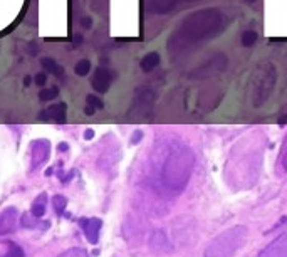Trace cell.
<instances>
[{"instance_id": "cell-1", "label": "cell", "mask_w": 287, "mask_h": 257, "mask_svg": "<svg viewBox=\"0 0 287 257\" xmlns=\"http://www.w3.org/2000/svg\"><path fill=\"white\" fill-rule=\"evenodd\" d=\"M223 29V17L215 10H201L187 17L183 24L173 35L170 47L176 44V51L180 52L183 47H195L200 42L213 39V35L218 34Z\"/></svg>"}, {"instance_id": "cell-2", "label": "cell", "mask_w": 287, "mask_h": 257, "mask_svg": "<svg viewBox=\"0 0 287 257\" xmlns=\"http://www.w3.org/2000/svg\"><path fill=\"white\" fill-rule=\"evenodd\" d=\"M195 165V155L188 146H176L165 158L161 167V183L172 193H180L185 190L192 179Z\"/></svg>"}, {"instance_id": "cell-3", "label": "cell", "mask_w": 287, "mask_h": 257, "mask_svg": "<svg viewBox=\"0 0 287 257\" xmlns=\"http://www.w3.org/2000/svg\"><path fill=\"white\" fill-rule=\"evenodd\" d=\"M249 241V230L245 225H234L220 232L205 247L203 257H234Z\"/></svg>"}, {"instance_id": "cell-4", "label": "cell", "mask_w": 287, "mask_h": 257, "mask_svg": "<svg viewBox=\"0 0 287 257\" xmlns=\"http://www.w3.org/2000/svg\"><path fill=\"white\" fill-rule=\"evenodd\" d=\"M277 83L276 67L269 63L259 64L255 67L252 81H250V91H252V106L259 108L271 97Z\"/></svg>"}, {"instance_id": "cell-5", "label": "cell", "mask_w": 287, "mask_h": 257, "mask_svg": "<svg viewBox=\"0 0 287 257\" xmlns=\"http://www.w3.org/2000/svg\"><path fill=\"white\" fill-rule=\"evenodd\" d=\"M259 257H287V232L276 237L260 250Z\"/></svg>"}, {"instance_id": "cell-6", "label": "cell", "mask_w": 287, "mask_h": 257, "mask_svg": "<svg viewBox=\"0 0 287 257\" xmlns=\"http://www.w3.org/2000/svg\"><path fill=\"white\" fill-rule=\"evenodd\" d=\"M49 153H51V143L47 140H35L32 143V165H30V168L35 170L42 167L47 162Z\"/></svg>"}, {"instance_id": "cell-7", "label": "cell", "mask_w": 287, "mask_h": 257, "mask_svg": "<svg viewBox=\"0 0 287 257\" xmlns=\"http://www.w3.org/2000/svg\"><path fill=\"white\" fill-rule=\"evenodd\" d=\"M111 83H113V74H111V71L106 69V67H97V69L94 71L93 77H91L93 89L96 91V93H99V94L108 93Z\"/></svg>"}, {"instance_id": "cell-8", "label": "cell", "mask_w": 287, "mask_h": 257, "mask_svg": "<svg viewBox=\"0 0 287 257\" xmlns=\"http://www.w3.org/2000/svg\"><path fill=\"white\" fill-rule=\"evenodd\" d=\"M79 227L83 229L84 235H86V239L91 244H97V241H99V232L102 227L101 219H96V217L79 219Z\"/></svg>"}, {"instance_id": "cell-9", "label": "cell", "mask_w": 287, "mask_h": 257, "mask_svg": "<svg viewBox=\"0 0 287 257\" xmlns=\"http://www.w3.org/2000/svg\"><path fill=\"white\" fill-rule=\"evenodd\" d=\"M17 209L15 207H7L0 213V237L14 234L17 229Z\"/></svg>"}, {"instance_id": "cell-10", "label": "cell", "mask_w": 287, "mask_h": 257, "mask_svg": "<svg viewBox=\"0 0 287 257\" xmlns=\"http://www.w3.org/2000/svg\"><path fill=\"white\" fill-rule=\"evenodd\" d=\"M207 64V63H205ZM225 67H227V59H225L223 54H220V56H215L207 66H201L198 67L197 71L192 72V76H195L197 79H203L207 76H210L212 72H218V71H223Z\"/></svg>"}, {"instance_id": "cell-11", "label": "cell", "mask_w": 287, "mask_h": 257, "mask_svg": "<svg viewBox=\"0 0 287 257\" xmlns=\"http://www.w3.org/2000/svg\"><path fill=\"white\" fill-rule=\"evenodd\" d=\"M66 103H57V105H52L51 108H47L46 111H42L39 116L42 120H47V118H52L56 120L57 123H64V116H66Z\"/></svg>"}, {"instance_id": "cell-12", "label": "cell", "mask_w": 287, "mask_h": 257, "mask_svg": "<svg viewBox=\"0 0 287 257\" xmlns=\"http://www.w3.org/2000/svg\"><path fill=\"white\" fill-rule=\"evenodd\" d=\"M180 0H148V9L155 14H168Z\"/></svg>"}, {"instance_id": "cell-13", "label": "cell", "mask_w": 287, "mask_h": 257, "mask_svg": "<svg viewBox=\"0 0 287 257\" xmlns=\"http://www.w3.org/2000/svg\"><path fill=\"white\" fill-rule=\"evenodd\" d=\"M46 204H47V195H46V193H40L39 197L34 200L32 207H30V215L35 217V219L44 217V213H46Z\"/></svg>"}, {"instance_id": "cell-14", "label": "cell", "mask_w": 287, "mask_h": 257, "mask_svg": "<svg viewBox=\"0 0 287 257\" xmlns=\"http://www.w3.org/2000/svg\"><path fill=\"white\" fill-rule=\"evenodd\" d=\"M158 64H160V54L158 52H150L141 59V69L145 72H151L153 69H156Z\"/></svg>"}, {"instance_id": "cell-15", "label": "cell", "mask_w": 287, "mask_h": 257, "mask_svg": "<svg viewBox=\"0 0 287 257\" xmlns=\"http://www.w3.org/2000/svg\"><path fill=\"white\" fill-rule=\"evenodd\" d=\"M40 63H42V66H44V69H46L47 72H51V74H54V76L60 77V76L64 74V67L59 66L52 57H44V59L40 61Z\"/></svg>"}, {"instance_id": "cell-16", "label": "cell", "mask_w": 287, "mask_h": 257, "mask_svg": "<svg viewBox=\"0 0 287 257\" xmlns=\"http://www.w3.org/2000/svg\"><path fill=\"white\" fill-rule=\"evenodd\" d=\"M0 257H24V250L15 244L5 242L2 250H0Z\"/></svg>"}, {"instance_id": "cell-17", "label": "cell", "mask_w": 287, "mask_h": 257, "mask_svg": "<svg viewBox=\"0 0 287 257\" xmlns=\"http://www.w3.org/2000/svg\"><path fill=\"white\" fill-rule=\"evenodd\" d=\"M89 71H91V63H89L88 59L77 61L76 66H74V72H76L77 76H88Z\"/></svg>"}, {"instance_id": "cell-18", "label": "cell", "mask_w": 287, "mask_h": 257, "mask_svg": "<svg viewBox=\"0 0 287 257\" xmlns=\"http://www.w3.org/2000/svg\"><path fill=\"white\" fill-rule=\"evenodd\" d=\"M257 32L255 30H245V32L242 34V46L243 47H250V46H254L255 42H257Z\"/></svg>"}, {"instance_id": "cell-19", "label": "cell", "mask_w": 287, "mask_h": 257, "mask_svg": "<svg viewBox=\"0 0 287 257\" xmlns=\"http://www.w3.org/2000/svg\"><path fill=\"white\" fill-rule=\"evenodd\" d=\"M57 257H89V254H88V250L83 247H72V249H67L66 252L59 254Z\"/></svg>"}, {"instance_id": "cell-20", "label": "cell", "mask_w": 287, "mask_h": 257, "mask_svg": "<svg viewBox=\"0 0 287 257\" xmlns=\"http://www.w3.org/2000/svg\"><path fill=\"white\" fill-rule=\"evenodd\" d=\"M66 205H67V199L64 195H56V197H52V207L57 213H63L66 210Z\"/></svg>"}, {"instance_id": "cell-21", "label": "cell", "mask_w": 287, "mask_h": 257, "mask_svg": "<svg viewBox=\"0 0 287 257\" xmlns=\"http://www.w3.org/2000/svg\"><path fill=\"white\" fill-rule=\"evenodd\" d=\"M59 96V89L57 88H51V89H42L39 93V100L40 101H52Z\"/></svg>"}, {"instance_id": "cell-22", "label": "cell", "mask_w": 287, "mask_h": 257, "mask_svg": "<svg viewBox=\"0 0 287 257\" xmlns=\"http://www.w3.org/2000/svg\"><path fill=\"white\" fill-rule=\"evenodd\" d=\"M86 103H88V106L94 108V109H102V108H105V103H102L101 97H97L94 94H89L86 97Z\"/></svg>"}, {"instance_id": "cell-23", "label": "cell", "mask_w": 287, "mask_h": 257, "mask_svg": "<svg viewBox=\"0 0 287 257\" xmlns=\"http://www.w3.org/2000/svg\"><path fill=\"white\" fill-rule=\"evenodd\" d=\"M34 81H35V84H37V86H44L47 83V74H46V72H39V74H35Z\"/></svg>"}, {"instance_id": "cell-24", "label": "cell", "mask_w": 287, "mask_h": 257, "mask_svg": "<svg viewBox=\"0 0 287 257\" xmlns=\"http://www.w3.org/2000/svg\"><path fill=\"white\" fill-rule=\"evenodd\" d=\"M91 24H93V21H91L89 17H84V19H83V27L84 29H91Z\"/></svg>"}, {"instance_id": "cell-25", "label": "cell", "mask_w": 287, "mask_h": 257, "mask_svg": "<svg viewBox=\"0 0 287 257\" xmlns=\"http://www.w3.org/2000/svg\"><path fill=\"white\" fill-rule=\"evenodd\" d=\"M93 138H94V131L89 128V130H86V133H84V140H93Z\"/></svg>"}, {"instance_id": "cell-26", "label": "cell", "mask_w": 287, "mask_h": 257, "mask_svg": "<svg viewBox=\"0 0 287 257\" xmlns=\"http://www.w3.org/2000/svg\"><path fill=\"white\" fill-rule=\"evenodd\" d=\"M141 136H143V133H141V131H136V133H134V136H133L131 142H133V143H136L138 140H141Z\"/></svg>"}, {"instance_id": "cell-27", "label": "cell", "mask_w": 287, "mask_h": 257, "mask_svg": "<svg viewBox=\"0 0 287 257\" xmlns=\"http://www.w3.org/2000/svg\"><path fill=\"white\" fill-rule=\"evenodd\" d=\"M94 111H96V109L94 108H91V106H86V108H84V113H86V114H94Z\"/></svg>"}, {"instance_id": "cell-28", "label": "cell", "mask_w": 287, "mask_h": 257, "mask_svg": "<svg viewBox=\"0 0 287 257\" xmlns=\"http://www.w3.org/2000/svg\"><path fill=\"white\" fill-rule=\"evenodd\" d=\"M282 167H284V170L287 171V151L284 153V156H282Z\"/></svg>"}, {"instance_id": "cell-29", "label": "cell", "mask_w": 287, "mask_h": 257, "mask_svg": "<svg viewBox=\"0 0 287 257\" xmlns=\"http://www.w3.org/2000/svg\"><path fill=\"white\" fill-rule=\"evenodd\" d=\"M30 83H32V77L26 76V79H24V86H30Z\"/></svg>"}, {"instance_id": "cell-30", "label": "cell", "mask_w": 287, "mask_h": 257, "mask_svg": "<svg viewBox=\"0 0 287 257\" xmlns=\"http://www.w3.org/2000/svg\"><path fill=\"white\" fill-rule=\"evenodd\" d=\"M81 42H83V35H76V39H74V46L81 44Z\"/></svg>"}, {"instance_id": "cell-31", "label": "cell", "mask_w": 287, "mask_h": 257, "mask_svg": "<svg viewBox=\"0 0 287 257\" xmlns=\"http://www.w3.org/2000/svg\"><path fill=\"white\" fill-rule=\"evenodd\" d=\"M57 150H59V151H64V150H67V145H66V143H60Z\"/></svg>"}, {"instance_id": "cell-32", "label": "cell", "mask_w": 287, "mask_h": 257, "mask_svg": "<svg viewBox=\"0 0 287 257\" xmlns=\"http://www.w3.org/2000/svg\"><path fill=\"white\" fill-rule=\"evenodd\" d=\"M245 2H250V4H252V2H255V0H245Z\"/></svg>"}]
</instances>
